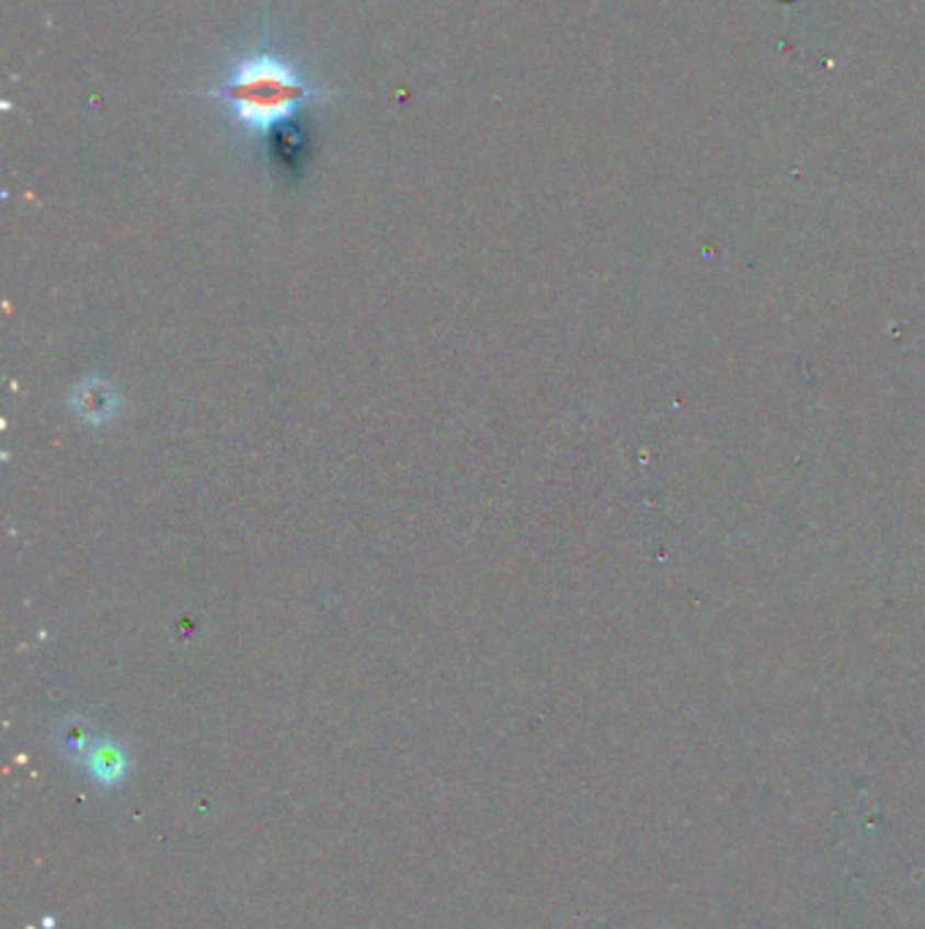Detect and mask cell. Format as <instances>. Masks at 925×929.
I'll return each instance as SVG.
<instances>
[{
    "mask_svg": "<svg viewBox=\"0 0 925 929\" xmlns=\"http://www.w3.org/2000/svg\"><path fill=\"white\" fill-rule=\"evenodd\" d=\"M207 99L222 106L233 131L250 139H266L294 123L301 110L331 99L294 60L264 38L233 58Z\"/></svg>",
    "mask_w": 925,
    "mask_h": 929,
    "instance_id": "6da1fadb",
    "label": "cell"
}]
</instances>
